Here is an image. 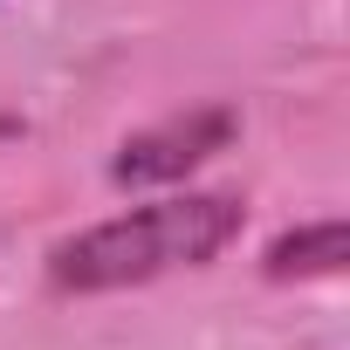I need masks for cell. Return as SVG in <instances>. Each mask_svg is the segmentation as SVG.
<instances>
[{
    "instance_id": "1",
    "label": "cell",
    "mask_w": 350,
    "mask_h": 350,
    "mask_svg": "<svg viewBox=\"0 0 350 350\" xmlns=\"http://www.w3.org/2000/svg\"><path fill=\"white\" fill-rule=\"evenodd\" d=\"M247 227V200L241 193H165L144 200L131 213H110L69 241L49 247V282L62 295H117V288H144L158 275L179 268H206L213 254H227Z\"/></svg>"
},
{
    "instance_id": "2",
    "label": "cell",
    "mask_w": 350,
    "mask_h": 350,
    "mask_svg": "<svg viewBox=\"0 0 350 350\" xmlns=\"http://www.w3.org/2000/svg\"><path fill=\"white\" fill-rule=\"evenodd\" d=\"M234 131H241V117L227 103H193L179 117H158L117 144L110 179L117 186H179L186 172H200L206 158H220L234 144Z\"/></svg>"
},
{
    "instance_id": "3",
    "label": "cell",
    "mask_w": 350,
    "mask_h": 350,
    "mask_svg": "<svg viewBox=\"0 0 350 350\" xmlns=\"http://www.w3.org/2000/svg\"><path fill=\"white\" fill-rule=\"evenodd\" d=\"M343 268V220H309V227H288L282 241H268L261 254V275L268 282H323Z\"/></svg>"
}]
</instances>
